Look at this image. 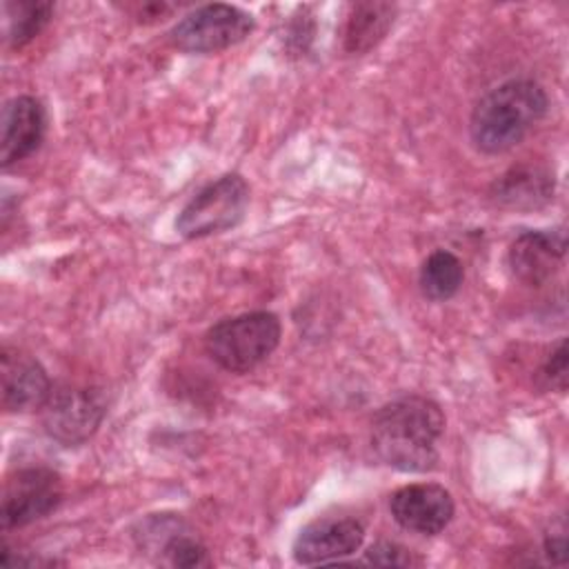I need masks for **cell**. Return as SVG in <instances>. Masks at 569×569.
I'll list each match as a JSON object with an SVG mask.
<instances>
[{"label":"cell","instance_id":"cell-11","mask_svg":"<svg viewBox=\"0 0 569 569\" xmlns=\"http://www.w3.org/2000/svg\"><path fill=\"white\" fill-rule=\"evenodd\" d=\"M2 407L13 413L40 409L51 393L44 367L27 351L4 345L0 351Z\"/></svg>","mask_w":569,"mask_h":569},{"label":"cell","instance_id":"cell-3","mask_svg":"<svg viewBox=\"0 0 569 569\" xmlns=\"http://www.w3.org/2000/svg\"><path fill=\"white\" fill-rule=\"evenodd\" d=\"M280 320L271 311H251L216 322L204 336L209 358L231 373H247L264 362L280 342Z\"/></svg>","mask_w":569,"mask_h":569},{"label":"cell","instance_id":"cell-13","mask_svg":"<svg viewBox=\"0 0 569 569\" xmlns=\"http://www.w3.org/2000/svg\"><path fill=\"white\" fill-rule=\"evenodd\" d=\"M396 7L389 2H358L351 4L345 22V49L349 53H365L373 49L391 29Z\"/></svg>","mask_w":569,"mask_h":569},{"label":"cell","instance_id":"cell-7","mask_svg":"<svg viewBox=\"0 0 569 569\" xmlns=\"http://www.w3.org/2000/svg\"><path fill=\"white\" fill-rule=\"evenodd\" d=\"M62 498V480L53 469L24 467L7 476L2 485L0 518L4 529L24 527L51 513Z\"/></svg>","mask_w":569,"mask_h":569},{"label":"cell","instance_id":"cell-12","mask_svg":"<svg viewBox=\"0 0 569 569\" xmlns=\"http://www.w3.org/2000/svg\"><path fill=\"white\" fill-rule=\"evenodd\" d=\"M0 129V162L11 167L31 156L44 140L47 116L42 102L33 96L11 98L2 107Z\"/></svg>","mask_w":569,"mask_h":569},{"label":"cell","instance_id":"cell-4","mask_svg":"<svg viewBox=\"0 0 569 569\" xmlns=\"http://www.w3.org/2000/svg\"><path fill=\"white\" fill-rule=\"evenodd\" d=\"M249 207V187L242 176L227 173L202 187L178 213L176 231L196 240L236 227Z\"/></svg>","mask_w":569,"mask_h":569},{"label":"cell","instance_id":"cell-14","mask_svg":"<svg viewBox=\"0 0 569 569\" xmlns=\"http://www.w3.org/2000/svg\"><path fill=\"white\" fill-rule=\"evenodd\" d=\"M553 193L551 176L540 167H513L493 184V200L507 207H538Z\"/></svg>","mask_w":569,"mask_h":569},{"label":"cell","instance_id":"cell-16","mask_svg":"<svg viewBox=\"0 0 569 569\" xmlns=\"http://www.w3.org/2000/svg\"><path fill=\"white\" fill-rule=\"evenodd\" d=\"M53 11L51 2H7L4 4V18H7V42L13 49L24 47L29 40H33L42 27L49 22Z\"/></svg>","mask_w":569,"mask_h":569},{"label":"cell","instance_id":"cell-20","mask_svg":"<svg viewBox=\"0 0 569 569\" xmlns=\"http://www.w3.org/2000/svg\"><path fill=\"white\" fill-rule=\"evenodd\" d=\"M545 553L553 565H565L567 560V538H565V529L556 531V533H547L545 538Z\"/></svg>","mask_w":569,"mask_h":569},{"label":"cell","instance_id":"cell-8","mask_svg":"<svg viewBox=\"0 0 569 569\" xmlns=\"http://www.w3.org/2000/svg\"><path fill=\"white\" fill-rule=\"evenodd\" d=\"M389 509L393 520L413 533L436 536L453 518V498L451 493L433 482H416L400 487L391 500Z\"/></svg>","mask_w":569,"mask_h":569},{"label":"cell","instance_id":"cell-1","mask_svg":"<svg viewBox=\"0 0 569 569\" xmlns=\"http://www.w3.org/2000/svg\"><path fill=\"white\" fill-rule=\"evenodd\" d=\"M445 433L442 409L425 396H405L378 409L371 422V447L378 458L407 473L431 471Z\"/></svg>","mask_w":569,"mask_h":569},{"label":"cell","instance_id":"cell-10","mask_svg":"<svg viewBox=\"0 0 569 569\" xmlns=\"http://www.w3.org/2000/svg\"><path fill=\"white\" fill-rule=\"evenodd\" d=\"M362 540L365 527L356 518H318L293 540V560L298 565L340 560L356 553Z\"/></svg>","mask_w":569,"mask_h":569},{"label":"cell","instance_id":"cell-9","mask_svg":"<svg viewBox=\"0 0 569 569\" xmlns=\"http://www.w3.org/2000/svg\"><path fill=\"white\" fill-rule=\"evenodd\" d=\"M567 251L562 229H538L520 233L507 253V264L516 280L529 287L547 284L560 269Z\"/></svg>","mask_w":569,"mask_h":569},{"label":"cell","instance_id":"cell-19","mask_svg":"<svg viewBox=\"0 0 569 569\" xmlns=\"http://www.w3.org/2000/svg\"><path fill=\"white\" fill-rule=\"evenodd\" d=\"M538 376L547 389H558V391L567 389V342L565 340H558V345L549 351Z\"/></svg>","mask_w":569,"mask_h":569},{"label":"cell","instance_id":"cell-17","mask_svg":"<svg viewBox=\"0 0 569 569\" xmlns=\"http://www.w3.org/2000/svg\"><path fill=\"white\" fill-rule=\"evenodd\" d=\"M162 556L167 558L169 565L173 567H200V565H209L207 558V549L200 540L184 536V533H173L164 547H162Z\"/></svg>","mask_w":569,"mask_h":569},{"label":"cell","instance_id":"cell-6","mask_svg":"<svg viewBox=\"0 0 569 569\" xmlns=\"http://www.w3.org/2000/svg\"><path fill=\"white\" fill-rule=\"evenodd\" d=\"M40 411L49 438L62 445H80L98 431L107 402L104 393L96 387L60 385L51 389Z\"/></svg>","mask_w":569,"mask_h":569},{"label":"cell","instance_id":"cell-18","mask_svg":"<svg viewBox=\"0 0 569 569\" xmlns=\"http://www.w3.org/2000/svg\"><path fill=\"white\" fill-rule=\"evenodd\" d=\"M365 562L369 565H385V567H413L420 565L422 560L407 547L398 545V542H376L373 547H369V551L365 553Z\"/></svg>","mask_w":569,"mask_h":569},{"label":"cell","instance_id":"cell-15","mask_svg":"<svg viewBox=\"0 0 569 569\" xmlns=\"http://www.w3.org/2000/svg\"><path fill=\"white\" fill-rule=\"evenodd\" d=\"M465 278V269L458 256L451 251L438 249L427 256V260L420 267V291L425 298L442 302L458 293Z\"/></svg>","mask_w":569,"mask_h":569},{"label":"cell","instance_id":"cell-5","mask_svg":"<svg viewBox=\"0 0 569 569\" xmlns=\"http://www.w3.org/2000/svg\"><path fill=\"white\" fill-rule=\"evenodd\" d=\"M256 22L253 18L233 4H202L187 13L169 31V40L176 49L187 53H216L242 42Z\"/></svg>","mask_w":569,"mask_h":569},{"label":"cell","instance_id":"cell-2","mask_svg":"<svg viewBox=\"0 0 569 569\" xmlns=\"http://www.w3.org/2000/svg\"><path fill=\"white\" fill-rule=\"evenodd\" d=\"M547 91L527 78L507 80L473 107L469 136L478 151L496 156L513 149L547 113Z\"/></svg>","mask_w":569,"mask_h":569}]
</instances>
